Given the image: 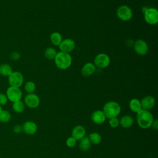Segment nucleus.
<instances>
[{
    "label": "nucleus",
    "mask_w": 158,
    "mask_h": 158,
    "mask_svg": "<svg viewBox=\"0 0 158 158\" xmlns=\"http://www.w3.org/2000/svg\"><path fill=\"white\" fill-rule=\"evenodd\" d=\"M116 15L120 20L127 22L132 18L133 11L129 6L127 5H122L117 9Z\"/></svg>",
    "instance_id": "20e7f679"
},
{
    "label": "nucleus",
    "mask_w": 158,
    "mask_h": 158,
    "mask_svg": "<svg viewBox=\"0 0 158 158\" xmlns=\"http://www.w3.org/2000/svg\"><path fill=\"white\" fill-rule=\"evenodd\" d=\"M13 131L16 134H19L23 131L22 126L20 125H15L13 127Z\"/></svg>",
    "instance_id": "c756f323"
},
{
    "label": "nucleus",
    "mask_w": 158,
    "mask_h": 158,
    "mask_svg": "<svg viewBox=\"0 0 158 158\" xmlns=\"http://www.w3.org/2000/svg\"><path fill=\"white\" fill-rule=\"evenodd\" d=\"M91 143L89 140L88 137H84L80 140L79 142V148L82 151H88L91 147Z\"/></svg>",
    "instance_id": "412c9836"
},
{
    "label": "nucleus",
    "mask_w": 158,
    "mask_h": 158,
    "mask_svg": "<svg viewBox=\"0 0 158 158\" xmlns=\"http://www.w3.org/2000/svg\"><path fill=\"white\" fill-rule=\"evenodd\" d=\"M12 108L15 112L17 114H20L23 112L25 109V104L21 100L19 101H16L12 103Z\"/></svg>",
    "instance_id": "b1692460"
},
{
    "label": "nucleus",
    "mask_w": 158,
    "mask_h": 158,
    "mask_svg": "<svg viewBox=\"0 0 158 158\" xmlns=\"http://www.w3.org/2000/svg\"><path fill=\"white\" fill-rule=\"evenodd\" d=\"M7 101H8V99L7 98L6 93H0V105L1 106L6 105Z\"/></svg>",
    "instance_id": "c85d7f7f"
},
{
    "label": "nucleus",
    "mask_w": 158,
    "mask_h": 158,
    "mask_svg": "<svg viewBox=\"0 0 158 158\" xmlns=\"http://www.w3.org/2000/svg\"><path fill=\"white\" fill-rule=\"evenodd\" d=\"M140 103L142 109L149 110L154 107L156 100L153 96L148 95L142 98V99L140 101Z\"/></svg>",
    "instance_id": "f8f14e48"
},
{
    "label": "nucleus",
    "mask_w": 158,
    "mask_h": 158,
    "mask_svg": "<svg viewBox=\"0 0 158 158\" xmlns=\"http://www.w3.org/2000/svg\"><path fill=\"white\" fill-rule=\"evenodd\" d=\"M133 48L135 52L139 56H144L148 52V44L143 40H137L134 42Z\"/></svg>",
    "instance_id": "9d476101"
},
{
    "label": "nucleus",
    "mask_w": 158,
    "mask_h": 158,
    "mask_svg": "<svg viewBox=\"0 0 158 158\" xmlns=\"http://www.w3.org/2000/svg\"><path fill=\"white\" fill-rule=\"evenodd\" d=\"M57 54V52L56 49L52 47L47 48L44 52V57L49 60H54Z\"/></svg>",
    "instance_id": "4be33fe9"
},
{
    "label": "nucleus",
    "mask_w": 158,
    "mask_h": 158,
    "mask_svg": "<svg viewBox=\"0 0 158 158\" xmlns=\"http://www.w3.org/2000/svg\"><path fill=\"white\" fill-rule=\"evenodd\" d=\"M49 38L51 43L54 46H59L63 40L61 34L57 31L52 32Z\"/></svg>",
    "instance_id": "6ab92c4d"
},
{
    "label": "nucleus",
    "mask_w": 158,
    "mask_h": 158,
    "mask_svg": "<svg viewBox=\"0 0 158 158\" xmlns=\"http://www.w3.org/2000/svg\"><path fill=\"white\" fill-rule=\"evenodd\" d=\"M24 104L30 109H35L39 106L40 99L39 96L34 93H29L24 98Z\"/></svg>",
    "instance_id": "1a4fd4ad"
},
{
    "label": "nucleus",
    "mask_w": 158,
    "mask_h": 158,
    "mask_svg": "<svg viewBox=\"0 0 158 158\" xmlns=\"http://www.w3.org/2000/svg\"><path fill=\"white\" fill-rule=\"evenodd\" d=\"M96 67H95L93 63L87 62L81 68V75L83 77H89L94 73L96 70Z\"/></svg>",
    "instance_id": "dca6fc26"
},
{
    "label": "nucleus",
    "mask_w": 158,
    "mask_h": 158,
    "mask_svg": "<svg viewBox=\"0 0 158 158\" xmlns=\"http://www.w3.org/2000/svg\"><path fill=\"white\" fill-rule=\"evenodd\" d=\"M144 14L145 22L149 25H156L158 22V10L154 7H149L146 10Z\"/></svg>",
    "instance_id": "0eeeda50"
},
{
    "label": "nucleus",
    "mask_w": 158,
    "mask_h": 158,
    "mask_svg": "<svg viewBox=\"0 0 158 158\" xmlns=\"http://www.w3.org/2000/svg\"><path fill=\"white\" fill-rule=\"evenodd\" d=\"M2 106L0 105V112L2 111Z\"/></svg>",
    "instance_id": "473e14b6"
},
{
    "label": "nucleus",
    "mask_w": 158,
    "mask_h": 158,
    "mask_svg": "<svg viewBox=\"0 0 158 158\" xmlns=\"http://www.w3.org/2000/svg\"><path fill=\"white\" fill-rule=\"evenodd\" d=\"M66 145L69 147V148H72L73 146H75L76 145L77 143V140L72 136H70L69 138H67V139H66Z\"/></svg>",
    "instance_id": "bb28decb"
},
{
    "label": "nucleus",
    "mask_w": 158,
    "mask_h": 158,
    "mask_svg": "<svg viewBox=\"0 0 158 158\" xmlns=\"http://www.w3.org/2000/svg\"><path fill=\"white\" fill-rule=\"evenodd\" d=\"M91 120L96 124H102L106 119V117L102 110H97L93 112L91 116Z\"/></svg>",
    "instance_id": "2eb2a0df"
},
{
    "label": "nucleus",
    "mask_w": 158,
    "mask_h": 158,
    "mask_svg": "<svg viewBox=\"0 0 158 158\" xmlns=\"http://www.w3.org/2000/svg\"><path fill=\"white\" fill-rule=\"evenodd\" d=\"M75 42L70 38H66L62 40L60 44L58 46L60 51L69 53L74 50L75 48Z\"/></svg>",
    "instance_id": "9b49d317"
},
{
    "label": "nucleus",
    "mask_w": 158,
    "mask_h": 158,
    "mask_svg": "<svg viewBox=\"0 0 158 158\" xmlns=\"http://www.w3.org/2000/svg\"><path fill=\"white\" fill-rule=\"evenodd\" d=\"M102 111L106 118H110L117 117L121 111V108L118 103L115 101L107 102L103 106Z\"/></svg>",
    "instance_id": "7ed1b4c3"
},
{
    "label": "nucleus",
    "mask_w": 158,
    "mask_h": 158,
    "mask_svg": "<svg viewBox=\"0 0 158 158\" xmlns=\"http://www.w3.org/2000/svg\"><path fill=\"white\" fill-rule=\"evenodd\" d=\"M8 82L10 86L20 88L24 81L22 73L18 71L12 72L8 77Z\"/></svg>",
    "instance_id": "423d86ee"
},
{
    "label": "nucleus",
    "mask_w": 158,
    "mask_h": 158,
    "mask_svg": "<svg viewBox=\"0 0 158 158\" xmlns=\"http://www.w3.org/2000/svg\"><path fill=\"white\" fill-rule=\"evenodd\" d=\"M13 72L12 67L6 63L0 65V75L3 77H8Z\"/></svg>",
    "instance_id": "aec40b11"
},
{
    "label": "nucleus",
    "mask_w": 158,
    "mask_h": 158,
    "mask_svg": "<svg viewBox=\"0 0 158 158\" xmlns=\"http://www.w3.org/2000/svg\"><path fill=\"white\" fill-rule=\"evenodd\" d=\"M89 140L93 144H98L101 142L102 138L101 135L97 132H92L89 135Z\"/></svg>",
    "instance_id": "5701e85b"
},
{
    "label": "nucleus",
    "mask_w": 158,
    "mask_h": 158,
    "mask_svg": "<svg viewBox=\"0 0 158 158\" xmlns=\"http://www.w3.org/2000/svg\"><path fill=\"white\" fill-rule=\"evenodd\" d=\"M54 63L56 67L60 70H66L72 65V59L69 53L59 51L55 57Z\"/></svg>",
    "instance_id": "f03ea898"
},
{
    "label": "nucleus",
    "mask_w": 158,
    "mask_h": 158,
    "mask_svg": "<svg viewBox=\"0 0 158 158\" xmlns=\"http://www.w3.org/2000/svg\"><path fill=\"white\" fill-rule=\"evenodd\" d=\"M151 127H152V129H154L155 130H158V120L157 119H155V120H153L152 123L151 125Z\"/></svg>",
    "instance_id": "2f4dec72"
},
{
    "label": "nucleus",
    "mask_w": 158,
    "mask_h": 158,
    "mask_svg": "<svg viewBox=\"0 0 158 158\" xmlns=\"http://www.w3.org/2000/svg\"><path fill=\"white\" fill-rule=\"evenodd\" d=\"M20 57V54L17 52H13L10 54V58L12 60H17L19 59Z\"/></svg>",
    "instance_id": "7c9ffc66"
},
{
    "label": "nucleus",
    "mask_w": 158,
    "mask_h": 158,
    "mask_svg": "<svg viewBox=\"0 0 158 158\" xmlns=\"http://www.w3.org/2000/svg\"><path fill=\"white\" fill-rule=\"evenodd\" d=\"M24 89L28 94L33 93L36 89V85L32 81H28L25 84Z\"/></svg>",
    "instance_id": "a878e982"
},
{
    "label": "nucleus",
    "mask_w": 158,
    "mask_h": 158,
    "mask_svg": "<svg viewBox=\"0 0 158 158\" xmlns=\"http://www.w3.org/2000/svg\"><path fill=\"white\" fill-rule=\"evenodd\" d=\"M22 126L23 131L28 135H34L37 131V125L33 121H27L23 123Z\"/></svg>",
    "instance_id": "ddd939ff"
},
{
    "label": "nucleus",
    "mask_w": 158,
    "mask_h": 158,
    "mask_svg": "<svg viewBox=\"0 0 158 158\" xmlns=\"http://www.w3.org/2000/svg\"><path fill=\"white\" fill-rule=\"evenodd\" d=\"M86 134V130L82 125H77L72 130V136L77 141H80L85 137Z\"/></svg>",
    "instance_id": "4468645a"
},
{
    "label": "nucleus",
    "mask_w": 158,
    "mask_h": 158,
    "mask_svg": "<svg viewBox=\"0 0 158 158\" xmlns=\"http://www.w3.org/2000/svg\"><path fill=\"white\" fill-rule=\"evenodd\" d=\"M110 62L109 56L104 53H100L96 56L94 59V65L99 69H105L107 67Z\"/></svg>",
    "instance_id": "6e6552de"
},
{
    "label": "nucleus",
    "mask_w": 158,
    "mask_h": 158,
    "mask_svg": "<svg viewBox=\"0 0 158 158\" xmlns=\"http://www.w3.org/2000/svg\"><path fill=\"white\" fill-rule=\"evenodd\" d=\"M11 119V114L7 110H2L0 112V122L7 123Z\"/></svg>",
    "instance_id": "393cba45"
},
{
    "label": "nucleus",
    "mask_w": 158,
    "mask_h": 158,
    "mask_svg": "<svg viewBox=\"0 0 158 158\" xmlns=\"http://www.w3.org/2000/svg\"><path fill=\"white\" fill-rule=\"evenodd\" d=\"M6 94L8 99V101H10L12 103L16 101H20L22 98V91L20 88L9 86L7 88Z\"/></svg>",
    "instance_id": "39448f33"
},
{
    "label": "nucleus",
    "mask_w": 158,
    "mask_h": 158,
    "mask_svg": "<svg viewBox=\"0 0 158 158\" xmlns=\"http://www.w3.org/2000/svg\"><path fill=\"white\" fill-rule=\"evenodd\" d=\"M153 120V115L149 110L141 109L136 113L138 125L143 129H147L151 127Z\"/></svg>",
    "instance_id": "f257e3e1"
},
{
    "label": "nucleus",
    "mask_w": 158,
    "mask_h": 158,
    "mask_svg": "<svg viewBox=\"0 0 158 158\" xmlns=\"http://www.w3.org/2000/svg\"><path fill=\"white\" fill-rule=\"evenodd\" d=\"M129 107L131 111L135 113L138 112L139 110L142 109L140 100L136 98L131 99L129 102Z\"/></svg>",
    "instance_id": "a211bd4d"
},
{
    "label": "nucleus",
    "mask_w": 158,
    "mask_h": 158,
    "mask_svg": "<svg viewBox=\"0 0 158 158\" xmlns=\"http://www.w3.org/2000/svg\"><path fill=\"white\" fill-rule=\"evenodd\" d=\"M109 123L112 128H116L119 125V120L117 117H113L109 118Z\"/></svg>",
    "instance_id": "cd10ccee"
},
{
    "label": "nucleus",
    "mask_w": 158,
    "mask_h": 158,
    "mask_svg": "<svg viewBox=\"0 0 158 158\" xmlns=\"http://www.w3.org/2000/svg\"><path fill=\"white\" fill-rule=\"evenodd\" d=\"M134 123V120L133 117L130 115H124L121 117L119 120V124L123 127V128H128L131 127Z\"/></svg>",
    "instance_id": "f3484780"
}]
</instances>
